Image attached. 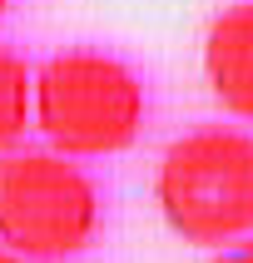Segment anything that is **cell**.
I'll return each instance as SVG.
<instances>
[{"instance_id":"1","label":"cell","mask_w":253,"mask_h":263,"mask_svg":"<svg viewBox=\"0 0 253 263\" xmlns=\"http://www.w3.org/2000/svg\"><path fill=\"white\" fill-rule=\"evenodd\" d=\"M164 223L184 243L223 249L253 234V134L208 124L164 149L154 174Z\"/></svg>"},{"instance_id":"2","label":"cell","mask_w":253,"mask_h":263,"mask_svg":"<svg viewBox=\"0 0 253 263\" xmlns=\"http://www.w3.org/2000/svg\"><path fill=\"white\" fill-rule=\"evenodd\" d=\"M144 85L104 50L50 55L35 74V129L70 159H104L139 139Z\"/></svg>"},{"instance_id":"3","label":"cell","mask_w":253,"mask_h":263,"mask_svg":"<svg viewBox=\"0 0 253 263\" xmlns=\"http://www.w3.org/2000/svg\"><path fill=\"white\" fill-rule=\"evenodd\" d=\"M100 229V194L60 149L0 154V243L30 263H65L89 249Z\"/></svg>"},{"instance_id":"4","label":"cell","mask_w":253,"mask_h":263,"mask_svg":"<svg viewBox=\"0 0 253 263\" xmlns=\"http://www.w3.org/2000/svg\"><path fill=\"white\" fill-rule=\"evenodd\" d=\"M204 70L213 100L233 119L253 124V0L213 15L204 35Z\"/></svg>"},{"instance_id":"5","label":"cell","mask_w":253,"mask_h":263,"mask_svg":"<svg viewBox=\"0 0 253 263\" xmlns=\"http://www.w3.org/2000/svg\"><path fill=\"white\" fill-rule=\"evenodd\" d=\"M30 119H35V80L20 55L0 50V154L25 139Z\"/></svg>"},{"instance_id":"6","label":"cell","mask_w":253,"mask_h":263,"mask_svg":"<svg viewBox=\"0 0 253 263\" xmlns=\"http://www.w3.org/2000/svg\"><path fill=\"white\" fill-rule=\"evenodd\" d=\"M213 263H253V238H248V243H238V249H223Z\"/></svg>"},{"instance_id":"7","label":"cell","mask_w":253,"mask_h":263,"mask_svg":"<svg viewBox=\"0 0 253 263\" xmlns=\"http://www.w3.org/2000/svg\"><path fill=\"white\" fill-rule=\"evenodd\" d=\"M0 263H30V258H25V253H15L10 243H0Z\"/></svg>"},{"instance_id":"8","label":"cell","mask_w":253,"mask_h":263,"mask_svg":"<svg viewBox=\"0 0 253 263\" xmlns=\"http://www.w3.org/2000/svg\"><path fill=\"white\" fill-rule=\"evenodd\" d=\"M5 5H10V0H0V15H5Z\"/></svg>"}]
</instances>
